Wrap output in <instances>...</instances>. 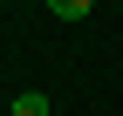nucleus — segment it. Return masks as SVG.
Wrapping results in <instances>:
<instances>
[{"label":"nucleus","mask_w":123,"mask_h":116,"mask_svg":"<svg viewBox=\"0 0 123 116\" xmlns=\"http://www.w3.org/2000/svg\"><path fill=\"white\" fill-rule=\"evenodd\" d=\"M7 116H48V96H41V89H21V96H14V109Z\"/></svg>","instance_id":"obj_1"},{"label":"nucleus","mask_w":123,"mask_h":116,"mask_svg":"<svg viewBox=\"0 0 123 116\" xmlns=\"http://www.w3.org/2000/svg\"><path fill=\"white\" fill-rule=\"evenodd\" d=\"M48 14H55V21H82V14H89V0H48Z\"/></svg>","instance_id":"obj_2"},{"label":"nucleus","mask_w":123,"mask_h":116,"mask_svg":"<svg viewBox=\"0 0 123 116\" xmlns=\"http://www.w3.org/2000/svg\"><path fill=\"white\" fill-rule=\"evenodd\" d=\"M48 116H55V109H48Z\"/></svg>","instance_id":"obj_3"}]
</instances>
